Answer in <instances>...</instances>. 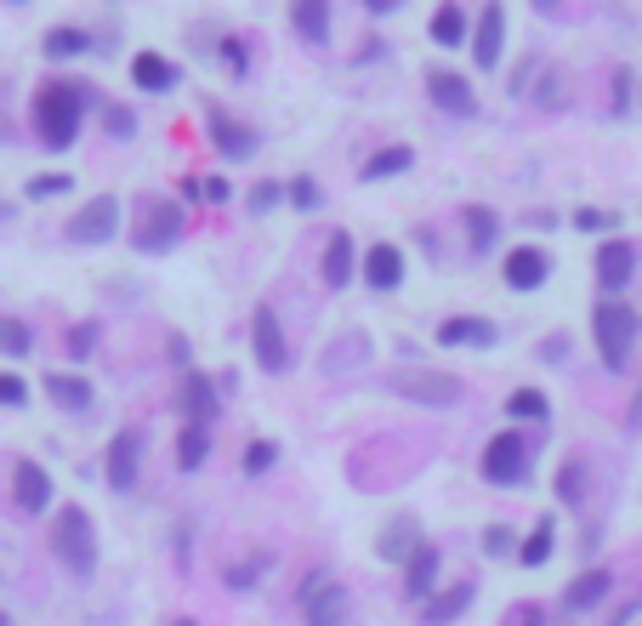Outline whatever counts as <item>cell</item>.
<instances>
[{"label":"cell","mask_w":642,"mask_h":626,"mask_svg":"<svg viewBox=\"0 0 642 626\" xmlns=\"http://www.w3.org/2000/svg\"><path fill=\"white\" fill-rule=\"evenodd\" d=\"M222 63H228L233 75H245V69H251V57H245V41H222Z\"/></svg>","instance_id":"obj_49"},{"label":"cell","mask_w":642,"mask_h":626,"mask_svg":"<svg viewBox=\"0 0 642 626\" xmlns=\"http://www.w3.org/2000/svg\"><path fill=\"white\" fill-rule=\"evenodd\" d=\"M52 558L69 575H91L97 570V524H91V513L80 507V502H63L57 513H52Z\"/></svg>","instance_id":"obj_2"},{"label":"cell","mask_w":642,"mask_h":626,"mask_svg":"<svg viewBox=\"0 0 642 626\" xmlns=\"http://www.w3.org/2000/svg\"><path fill=\"white\" fill-rule=\"evenodd\" d=\"M574 228H580V234H602V228H620V222H615V211H591L586 206V211H574Z\"/></svg>","instance_id":"obj_46"},{"label":"cell","mask_w":642,"mask_h":626,"mask_svg":"<svg viewBox=\"0 0 642 626\" xmlns=\"http://www.w3.org/2000/svg\"><path fill=\"white\" fill-rule=\"evenodd\" d=\"M347 359H369V337H364V331H347L342 342L324 353V365H330V371H347Z\"/></svg>","instance_id":"obj_37"},{"label":"cell","mask_w":642,"mask_h":626,"mask_svg":"<svg viewBox=\"0 0 642 626\" xmlns=\"http://www.w3.org/2000/svg\"><path fill=\"white\" fill-rule=\"evenodd\" d=\"M171 626H199V620H188V615H182V620H171Z\"/></svg>","instance_id":"obj_57"},{"label":"cell","mask_w":642,"mask_h":626,"mask_svg":"<svg viewBox=\"0 0 642 626\" xmlns=\"http://www.w3.org/2000/svg\"><path fill=\"white\" fill-rule=\"evenodd\" d=\"M347 586L330 581V575H308V586H301V615H308V626H342L347 620Z\"/></svg>","instance_id":"obj_8"},{"label":"cell","mask_w":642,"mask_h":626,"mask_svg":"<svg viewBox=\"0 0 642 626\" xmlns=\"http://www.w3.org/2000/svg\"><path fill=\"white\" fill-rule=\"evenodd\" d=\"M251 342H256V365H262L267 376H285V371H290L285 331H279V319H274V308H267V303L251 314Z\"/></svg>","instance_id":"obj_11"},{"label":"cell","mask_w":642,"mask_h":626,"mask_svg":"<svg viewBox=\"0 0 642 626\" xmlns=\"http://www.w3.org/2000/svg\"><path fill=\"white\" fill-rule=\"evenodd\" d=\"M416 166V149L410 143H392V149H376L364 160V183H381V177H398V172H410Z\"/></svg>","instance_id":"obj_29"},{"label":"cell","mask_w":642,"mask_h":626,"mask_svg":"<svg viewBox=\"0 0 642 626\" xmlns=\"http://www.w3.org/2000/svg\"><path fill=\"white\" fill-rule=\"evenodd\" d=\"M427 91H432V103L444 109V114H461V120L478 114V91H472V80L455 75V69H432L427 75Z\"/></svg>","instance_id":"obj_15"},{"label":"cell","mask_w":642,"mask_h":626,"mask_svg":"<svg viewBox=\"0 0 642 626\" xmlns=\"http://www.w3.org/2000/svg\"><path fill=\"white\" fill-rule=\"evenodd\" d=\"M228 194H233V183H228V177H206V200H211V206H222Z\"/></svg>","instance_id":"obj_51"},{"label":"cell","mask_w":642,"mask_h":626,"mask_svg":"<svg viewBox=\"0 0 642 626\" xmlns=\"http://www.w3.org/2000/svg\"><path fill=\"white\" fill-rule=\"evenodd\" d=\"M0 331H7V319H0Z\"/></svg>","instance_id":"obj_59"},{"label":"cell","mask_w":642,"mask_h":626,"mask_svg":"<svg viewBox=\"0 0 642 626\" xmlns=\"http://www.w3.org/2000/svg\"><path fill=\"white\" fill-rule=\"evenodd\" d=\"M290 23H296V35L308 46H324L330 41V0H296Z\"/></svg>","instance_id":"obj_28"},{"label":"cell","mask_w":642,"mask_h":626,"mask_svg":"<svg viewBox=\"0 0 642 626\" xmlns=\"http://www.w3.org/2000/svg\"><path fill=\"white\" fill-rule=\"evenodd\" d=\"M438 564H444V558H438V547H421L410 564H403V598H410V604H427L432 592H438Z\"/></svg>","instance_id":"obj_22"},{"label":"cell","mask_w":642,"mask_h":626,"mask_svg":"<svg viewBox=\"0 0 642 626\" xmlns=\"http://www.w3.org/2000/svg\"><path fill=\"white\" fill-rule=\"evenodd\" d=\"M484 479L489 484H529V439L523 433H495L484 444Z\"/></svg>","instance_id":"obj_5"},{"label":"cell","mask_w":642,"mask_h":626,"mask_svg":"<svg viewBox=\"0 0 642 626\" xmlns=\"http://www.w3.org/2000/svg\"><path fill=\"white\" fill-rule=\"evenodd\" d=\"M495 319H484V314H455V319H444L438 325V348H495Z\"/></svg>","instance_id":"obj_19"},{"label":"cell","mask_w":642,"mask_h":626,"mask_svg":"<svg viewBox=\"0 0 642 626\" xmlns=\"http://www.w3.org/2000/svg\"><path fill=\"white\" fill-rule=\"evenodd\" d=\"M46 399H52L57 410H69V416H86V410L97 405V393H91V382H86V376L52 371V376H46Z\"/></svg>","instance_id":"obj_20"},{"label":"cell","mask_w":642,"mask_h":626,"mask_svg":"<svg viewBox=\"0 0 642 626\" xmlns=\"http://www.w3.org/2000/svg\"><path fill=\"white\" fill-rule=\"evenodd\" d=\"M421 547H427V541H421V518H416V513L387 518V530L376 536V552L387 558V564H410V558H416Z\"/></svg>","instance_id":"obj_17"},{"label":"cell","mask_w":642,"mask_h":626,"mask_svg":"<svg viewBox=\"0 0 642 626\" xmlns=\"http://www.w3.org/2000/svg\"><path fill=\"white\" fill-rule=\"evenodd\" d=\"M177 399H182V421H193V427H211L222 416V393H217V382L206 371H182Z\"/></svg>","instance_id":"obj_14"},{"label":"cell","mask_w":642,"mask_h":626,"mask_svg":"<svg viewBox=\"0 0 642 626\" xmlns=\"http://www.w3.org/2000/svg\"><path fill=\"white\" fill-rule=\"evenodd\" d=\"M568 353V337H552V342H540V359H563Z\"/></svg>","instance_id":"obj_53"},{"label":"cell","mask_w":642,"mask_h":626,"mask_svg":"<svg viewBox=\"0 0 642 626\" xmlns=\"http://www.w3.org/2000/svg\"><path fill=\"white\" fill-rule=\"evenodd\" d=\"M319 274L330 290H347L353 285V234L347 228H335V234L324 240V262H319Z\"/></svg>","instance_id":"obj_21"},{"label":"cell","mask_w":642,"mask_h":626,"mask_svg":"<svg viewBox=\"0 0 642 626\" xmlns=\"http://www.w3.org/2000/svg\"><path fill=\"white\" fill-rule=\"evenodd\" d=\"M500 626H546V609H540V604H512Z\"/></svg>","instance_id":"obj_48"},{"label":"cell","mask_w":642,"mask_h":626,"mask_svg":"<svg viewBox=\"0 0 642 626\" xmlns=\"http://www.w3.org/2000/svg\"><path fill=\"white\" fill-rule=\"evenodd\" d=\"M279 200H285V188H279V183H256V188H251V211H256V217H262V211H274Z\"/></svg>","instance_id":"obj_47"},{"label":"cell","mask_w":642,"mask_h":626,"mask_svg":"<svg viewBox=\"0 0 642 626\" xmlns=\"http://www.w3.org/2000/svg\"><path fill=\"white\" fill-rule=\"evenodd\" d=\"M626 427H631V433H637V427H642V393H637V399H631V416H626Z\"/></svg>","instance_id":"obj_55"},{"label":"cell","mask_w":642,"mask_h":626,"mask_svg":"<svg viewBox=\"0 0 642 626\" xmlns=\"http://www.w3.org/2000/svg\"><path fill=\"white\" fill-rule=\"evenodd\" d=\"M57 502V484H52V473L41 468V461H18V468H12V507L23 513V518H41L46 507Z\"/></svg>","instance_id":"obj_7"},{"label":"cell","mask_w":642,"mask_h":626,"mask_svg":"<svg viewBox=\"0 0 642 626\" xmlns=\"http://www.w3.org/2000/svg\"><path fill=\"white\" fill-rule=\"evenodd\" d=\"M0 626H12V615H7V609H0Z\"/></svg>","instance_id":"obj_58"},{"label":"cell","mask_w":642,"mask_h":626,"mask_svg":"<svg viewBox=\"0 0 642 626\" xmlns=\"http://www.w3.org/2000/svg\"><path fill=\"white\" fill-rule=\"evenodd\" d=\"M506 410H512L518 421H552V399L540 387H518L512 399H506Z\"/></svg>","instance_id":"obj_35"},{"label":"cell","mask_w":642,"mask_h":626,"mask_svg":"<svg viewBox=\"0 0 642 626\" xmlns=\"http://www.w3.org/2000/svg\"><path fill=\"white\" fill-rule=\"evenodd\" d=\"M69 172H41V177H29L23 183V200H57V194H69Z\"/></svg>","instance_id":"obj_36"},{"label":"cell","mask_w":642,"mask_h":626,"mask_svg":"<svg viewBox=\"0 0 642 626\" xmlns=\"http://www.w3.org/2000/svg\"><path fill=\"white\" fill-rule=\"evenodd\" d=\"M206 455H211V427L182 421V433H177V468L182 473H199V468H206Z\"/></svg>","instance_id":"obj_32"},{"label":"cell","mask_w":642,"mask_h":626,"mask_svg":"<svg viewBox=\"0 0 642 626\" xmlns=\"http://www.w3.org/2000/svg\"><path fill=\"white\" fill-rule=\"evenodd\" d=\"M41 52L46 57H80V52H91V35H86V29H75V23H57V29H46V35H41Z\"/></svg>","instance_id":"obj_34"},{"label":"cell","mask_w":642,"mask_h":626,"mask_svg":"<svg viewBox=\"0 0 642 626\" xmlns=\"http://www.w3.org/2000/svg\"><path fill=\"white\" fill-rule=\"evenodd\" d=\"M91 348H97V325H69V359H75V365Z\"/></svg>","instance_id":"obj_45"},{"label":"cell","mask_w":642,"mask_h":626,"mask_svg":"<svg viewBox=\"0 0 642 626\" xmlns=\"http://www.w3.org/2000/svg\"><path fill=\"white\" fill-rule=\"evenodd\" d=\"M608 592H615V575H608V570L597 564V570H586V575H574V581H568L563 604H568L574 615H586V609H597V604L608 598Z\"/></svg>","instance_id":"obj_24"},{"label":"cell","mask_w":642,"mask_h":626,"mask_svg":"<svg viewBox=\"0 0 642 626\" xmlns=\"http://www.w3.org/2000/svg\"><path fill=\"white\" fill-rule=\"evenodd\" d=\"M427 35H432L438 46H472V18H466V12L455 7V0H444V7L432 12Z\"/></svg>","instance_id":"obj_27"},{"label":"cell","mask_w":642,"mask_h":626,"mask_svg":"<svg viewBox=\"0 0 642 626\" xmlns=\"http://www.w3.org/2000/svg\"><path fill=\"white\" fill-rule=\"evenodd\" d=\"M274 461H279V444H267V439H251V444H245V473H251V479H262Z\"/></svg>","instance_id":"obj_40"},{"label":"cell","mask_w":642,"mask_h":626,"mask_svg":"<svg viewBox=\"0 0 642 626\" xmlns=\"http://www.w3.org/2000/svg\"><path fill=\"white\" fill-rule=\"evenodd\" d=\"M358 274H364L369 290H392V285L403 279V251H398V245H369Z\"/></svg>","instance_id":"obj_23"},{"label":"cell","mask_w":642,"mask_h":626,"mask_svg":"<svg viewBox=\"0 0 642 626\" xmlns=\"http://www.w3.org/2000/svg\"><path fill=\"white\" fill-rule=\"evenodd\" d=\"M131 86L137 91H171L177 86V63H165L159 52H137L131 57Z\"/></svg>","instance_id":"obj_26"},{"label":"cell","mask_w":642,"mask_h":626,"mask_svg":"<svg viewBox=\"0 0 642 626\" xmlns=\"http://www.w3.org/2000/svg\"><path fill=\"white\" fill-rule=\"evenodd\" d=\"M91 103H97V97H91L86 80H41L35 86V143L52 149V154L75 149L80 120H86Z\"/></svg>","instance_id":"obj_1"},{"label":"cell","mask_w":642,"mask_h":626,"mask_svg":"<svg viewBox=\"0 0 642 626\" xmlns=\"http://www.w3.org/2000/svg\"><path fill=\"white\" fill-rule=\"evenodd\" d=\"M267 570H274V552L256 547L251 558H240V564H228V570H222V586H228V592H251Z\"/></svg>","instance_id":"obj_31"},{"label":"cell","mask_w":642,"mask_h":626,"mask_svg":"<svg viewBox=\"0 0 642 626\" xmlns=\"http://www.w3.org/2000/svg\"><path fill=\"white\" fill-rule=\"evenodd\" d=\"M120 234V200L114 194H91V200L69 217V240L75 245H109Z\"/></svg>","instance_id":"obj_6"},{"label":"cell","mask_w":642,"mask_h":626,"mask_svg":"<svg viewBox=\"0 0 642 626\" xmlns=\"http://www.w3.org/2000/svg\"><path fill=\"white\" fill-rule=\"evenodd\" d=\"M206 131H211V149L222 154V160H251L256 149H262V138L245 125V120H233L228 109H211L206 114Z\"/></svg>","instance_id":"obj_13"},{"label":"cell","mask_w":642,"mask_h":626,"mask_svg":"<svg viewBox=\"0 0 642 626\" xmlns=\"http://www.w3.org/2000/svg\"><path fill=\"white\" fill-rule=\"evenodd\" d=\"M500 52H506V12L484 7L478 23H472V63L478 69H500Z\"/></svg>","instance_id":"obj_18"},{"label":"cell","mask_w":642,"mask_h":626,"mask_svg":"<svg viewBox=\"0 0 642 626\" xmlns=\"http://www.w3.org/2000/svg\"><path fill=\"white\" fill-rule=\"evenodd\" d=\"M290 206L296 211H319V183L313 177H290Z\"/></svg>","instance_id":"obj_44"},{"label":"cell","mask_w":642,"mask_h":626,"mask_svg":"<svg viewBox=\"0 0 642 626\" xmlns=\"http://www.w3.org/2000/svg\"><path fill=\"white\" fill-rule=\"evenodd\" d=\"M29 405V382L18 371H0V410H23Z\"/></svg>","instance_id":"obj_42"},{"label":"cell","mask_w":642,"mask_h":626,"mask_svg":"<svg viewBox=\"0 0 642 626\" xmlns=\"http://www.w3.org/2000/svg\"><path fill=\"white\" fill-rule=\"evenodd\" d=\"M466 609H472V581H455V586L432 592V598L421 604V620H427V626H450V620H461Z\"/></svg>","instance_id":"obj_25"},{"label":"cell","mask_w":642,"mask_h":626,"mask_svg":"<svg viewBox=\"0 0 642 626\" xmlns=\"http://www.w3.org/2000/svg\"><path fill=\"white\" fill-rule=\"evenodd\" d=\"M392 393H403V399L416 405H455L461 399V376H444V371H398L392 376Z\"/></svg>","instance_id":"obj_10"},{"label":"cell","mask_w":642,"mask_h":626,"mask_svg":"<svg viewBox=\"0 0 642 626\" xmlns=\"http://www.w3.org/2000/svg\"><path fill=\"white\" fill-rule=\"evenodd\" d=\"M591 274H597V285H602L608 296H620V290L637 279V245H631V240H602Z\"/></svg>","instance_id":"obj_12"},{"label":"cell","mask_w":642,"mask_h":626,"mask_svg":"<svg viewBox=\"0 0 642 626\" xmlns=\"http://www.w3.org/2000/svg\"><path fill=\"white\" fill-rule=\"evenodd\" d=\"M518 547H523V541L506 530V524H489V530H484V552H489V558H518Z\"/></svg>","instance_id":"obj_41"},{"label":"cell","mask_w":642,"mask_h":626,"mask_svg":"<svg viewBox=\"0 0 642 626\" xmlns=\"http://www.w3.org/2000/svg\"><path fill=\"white\" fill-rule=\"evenodd\" d=\"M637 615H642V604H626V609H620V615H615V620H608V626H631V620H637Z\"/></svg>","instance_id":"obj_54"},{"label":"cell","mask_w":642,"mask_h":626,"mask_svg":"<svg viewBox=\"0 0 642 626\" xmlns=\"http://www.w3.org/2000/svg\"><path fill=\"white\" fill-rule=\"evenodd\" d=\"M103 473H109V490H137V473H143V433L137 427H120V433L109 439V461H103Z\"/></svg>","instance_id":"obj_9"},{"label":"cell","mask_w":642,"mask_h":626,"mask_svg":"<svg viewBox=\"0 0 642 626\" xmlns=\"http://www.w3.org/2000/svg\"><path fill=\"white\" fill-rule=\"evenodd\" d=\"M500 274H506V285H512V290H540L552 279V256L540 245H518V251H506Z\"/></svg>","instance_id":"obj_16"},{"label":"cell","mask_w":642,"mask_h":626,"mask_svg":"<svg viewBox=\"0 0 642 626\" xmlns=\"http://www.w3.org/2000/svg\"><path fill=\"white\" fill-rule=\"evenodd\" d=\"M12 217H18V206H12V200H0V228H7Z\"/></svg>","instance_id":"obj_56"},{"label":"cell","mask_w":642,"mask_h":626,"mask_svg":"<svg viewBox=\"0 0 642 626\" xmlns=\"http://www.w3.org/2000/svg\"><path fill=\"white\" fill-rule=\"evenodd\" d=\"M534 103H552V109H563V80H557V75H546V80L534 86Z\"/></svg>","instance_id":"obj_50"},{"label":"cell","mask_w":642,"mask_h":626,"mask_svg":"<svg viewBox=\"0 0 642 626\" xmlns=\"http://www.w3.org/2000/svg\"><path fill=\"white\" fill-rule=\"evenodd\" d=\"M552 552H557V524H552V518H540L534 530L523 536V547H518V564H523V570H540Z\"/></svg>","instance_id":"obj_33"},{"label":"cell","mask_w":642,"mask_h":626,"mask_svg":"<svg viewBox=\"0 0 642 626\" xmlns=\"http://www.w3.org/2000/svg\"><path fill=\"white\" fill-rule=\"evenodd\" d=\"M29 348H35V331H29L23 319H7V331H0V353H7V359H29Z\"/></svg>","instance_id":"obj_38"},{"label":"cell","mask_w":642,"mask_h":626,"mask_svg":"<svg viewBox=\"0 0 642 626\" xmlns=\"http://www.w3.org/2000/svg\"><path fill=\"white\" fill-rule=\"evenodd\" d=\"M580 455H568L563 468H557V502H568V507H580Z\"/></svg>","instance_id":"obj_39"},{"label":"cell","mask_w":642,"mask_h":626,"mask_svg":"<svg viewBox=\"0 0 642 626\" xmlns=\"http://www.w3.org/2000/svg\"><path fill=\"white\" fill-rule=\"evenodd\" d=\"M182 234H188V211H182V200H143V206H137V228H131V245H137L143 256L171 251Z\"/></svg>","instance_id":"obj_4"},{"label":"cell","mask_w":642,"mask_h":626,"mask_svg":"<svg viewBox=\"0 0 642 626\" xmlns=\"http://www.w3.org/2000/svg\"><path fill=\"white\" fill-rule=\"evenodd\" d=\"M461 222H466V245L478 251V256H489V251H495V240H500V217H495L489 206H466V217H461Z\"/></svg>","instance_id":"obj_30"},{"label":"cell","mask_w":642,"mask_h":626,"mask_svg":"<svg viewBox=\"0 0 642 626\" xmlns=\"http://www.w3.org/2000/svg\"><path fill=\"white\" fill-rule=\"evenodd\" d=\"M206 200V177H182V206H199Z\"/></svg>","instance_id":"obj_52"},{"label":"cell","mask_w":642,"mask_h":626,"mask_svg":"<svg viewBox=\"0 0 642 626\" xmlns=\"http://www.w3.org/2000/svg\"><path fill=\"white\" fill-rule=\"evenodd\" d=\"M103 125H109V138H131V131H137V114H131L125 103H109L103 109Z\"/></svg>","instance_id":"obj_43"},{"label":"cell","mask_w":642,"mask_h":626,"mask_svg":"<svg viewBox=\"0 0 642 626\" xmlns=\"http://www.w3.org/2000/svg\"><path fill=\"white\" fill-rule=\"evenodd\" d=\"M591 337H597V353H602V371H626V353L637 342V308H626L620 296L591 308Z\"/></svg>","instance_id":"obj_3"}]
</instances>
